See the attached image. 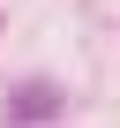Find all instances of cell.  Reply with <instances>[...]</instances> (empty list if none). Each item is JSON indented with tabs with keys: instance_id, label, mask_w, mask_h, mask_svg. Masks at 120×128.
Here are the masks:
<instances>
[{
	"instance_id": "1",
	"label": "cell",
	"mask_w": 120,
	"mask_h": 128,
	"mask_svg": "<svg viewBox=\"0 0 120 128\" xmlns=\"http://www.w3.org/2000/svg\"><path fill=\"white\" fill-rule=\"evenodd\" d=\"M53 106H60V98H53L45 83H30V90H15V98H8V113H15V120H45Z\"/></svg>"
}]
</instances>
